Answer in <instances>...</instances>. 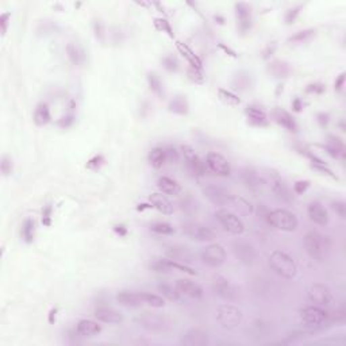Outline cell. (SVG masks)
Instances as JSON below:
<instances>
[{
    "mask_svg": "<svg viewBox=\"0 0 346 346\" xmlns=\"http://www.w3.org/2000/svg\"><path fill=\"white\" fill-rule=\"evenodd\" d=\"M304 248L311 259L323 262L330 253V239L318 231H308L304 235Z\"/></svg>",
    "mask_w": 346,
    "mask_h": 346,
    "instance_id": "obj_1",
    "label": "cell"
},
{
    "mask_svg": "<svg viewBox=\"0 0 346 346\" xmlns=\"http://www.w3.org/2000/svg\"><path fill=\"white\" fill-rule=\"evenodd\" d=\"M269 265L275 270V273L287 280H291L298 275L296 262L290 255H287L283 250L272 252V255L269 256Z\"/></svg>",
    "mask_w": 346,
    "mask_h": 346,
    "instance_id": "obj_2",
    "label": "cell"
},
{
    "mask_svg": "<svg viewBox=\"0 0 346 346\" xmlns=\"http://www.w3.org/2000/svg\"><path fill=\"white\" fill-rule=\"evenodd\" d=\"M215 316H216V321H218L219 325L222 326L223 329H227V330L237 329L244 321L242 311L239 310L238 307L229 304V303L219 304L216 307V311H215Z\"/></svg>",
    "mask_w": 346,
    "mask_h": 346,
    "instance_id": "obj_3",
    "label": "cell"
},
{
    "mask_svg": "<svg viewBox=\"0 0 346 346\" xmlns=\"http://www.w3.org/2000/svg\"><path fill=\"white\" fill-rule=\"evenodd\" d=\"M266 220L270 226H273L275 229L281 230V231H295L298 224H299L295 214L283 209L273 210V211L268 213Z\"/></svg>",
    "mask_w": 346,
    "mask_h": 346,
    "instance_id": "obj_4",
    "label": "cell"
},
{
    "mask_svg": "<svg viewBox=\"0 0 346 346\" xmlns=\"http://www.w3.org/2000/svg\"><path fill=\"white\" fill-rule=\"evenodd\" d=\"M266 177H268V184H269L272 192L276 198L284 202V203H291L294 200V195L292 191L288 187V184L285 183L284 178L281 177L280 174L275 171H268L266 172Z\"/></svg>",
    "mask_w": 346,
    "mask_h": 346,
    "instance_id": "obj_5",
    "label": "cell"
},
{
    "mask_svg": "<svg viewBox=\"0 0 346 346\" xmlns=\"http://www.w3.org/2000/svg\"><path fill=\"white\" fill-rule=\"evenodd\" d=\"M215 218L219 222V224L223 227L227 233L234 235L242 234L245 231L244 222L234 214L231 213L230 210L220 209L215 213Z\"/></svg>",
    "mask_w": 346,
    "mask_h": 346,
    "instance_id": "obj_6",
    "label": "cell"
},
{
    "mask_svg": "<svg viewBox=\"0 0 346 346\" xmlns=\"http://www.w3.org/2000/svg\"><path fill=\"white\" fill-rule=\"evenodd\" d=\"M202 261L211 268H219L226 261V250L222 245L210 244L202 249Z\"/></svg>",
    "mask_w": 346,
    "mask_h": 346,
    "instance_id": "obj_7",
    "label": "cell"
},
{
    "mask_svg": "<svg viewBox=\"0 0 346 346\" xmlns=\"http://www.w3.org/2000/svg\"><path fill=\"white\" fill-rule=\"evenodd\" d=\"M138 325L145 330L152 333H163L168 329V321L163 315H158L154 312H143L137 318Z\"/></svg>",
    "mask_w": 346,
    "mask_h": 346,
    "instance_id": "obj_8",
    "label": "cell"
},
{
    "mask_svg": "<svg viewBox=\"0 0 346 346\" xmlns=\"http://www.w3.org/2000/svg\"><path fill=\"white\" fill-rule=\"evenodd\" d=\"M211 288L214 294L223 301H234L237 298V290L233 283L222 275H215L211 281Z\"/></svg>",
    "mask_w": 346,
    "mask_h": 346,
    "instance_id": "obj_9",
    "label": "cell"
},
{
    "mask_svg": "<svg viewBox=\"0 0 346 346\" xmlns=\"http://www.w3.org/2000/svg\"><path fill=\"white\" fill-rule=\"evenodd\" d=\"M233 253H234L235 259L244 265L255 264L256 259H257V252H256L255 246L244 239H237L233 242Z\"/></svg>",
    "mask_w": 346,
    "mask_h": 346,
    "instance_id": "obj_10",
    "label": "cell"
},
{
    "mask_svg": "<svg viewBox=\"0 0 346 346\" xmlns=\"http://www.w3.org/2000/svg\"><path fill=\"white\" fill-rule=\"evenodd\" d=\"M181 153H183L184 163H185V169L188 171V173H191L192 176H203L206 172V165L199 158L194 148H191L188 145H184V146H181Z\"/></svg>",
    "mask_w": 346,
    "mask_h": 346,
    "instance_id": "obj_11",
    "label": "cell"
},
{
    "mask_svg": "<svg viewBox=\"0 0 346 346\" xmlns=\"http://www.w3.org/2000/svg\"><path fill=\"white\" fill-rule=\"evenodd\" d=\"M203 194L215 206H229L234 198L227 189L215 184H207L203 188Z\"/></svg>",
    "mask_w": 346,
    "mask_h": 346,
    "instance_id": "obj_12",
    "label": "cell"
},
{
    "mask_svg": "<svg viewBox=\"0 0 346 346\" xmlns=\"http://www.w3.org/2000/svg\"><path fill=\"white\" fill-rule=\"evenodd\" d=\"M301 318L307 326H322L329 321V312L321 305H308L301 310Z\"/></svg>",
    "mask_w": 346,
    "mask_h": 346,
    "instance_id": "obj_13",
    "label": "cell"
},
{
    "mask_svg": "<svg viewBox=\"0 0 346 346\" xmlns=\"http://www.w3.org/2000/svg\"><path fill=\"white\" fill-rule=\"evenodd\" d=\"M239 177L242 180V183L245 184V187L255 192V194H259L262 191L264 185L266 184L264 178L261 177L260 174L255 168H250V167H245L239 171Z\"/></svg>",
    "mask_w": 346,
    "mask_h": 346,
    "instance_id": "obj_14",
    "label": "cell"
},
{
    "mask_svg": "<svg viewBox=\"0 0 346 346\" xmlns=\"http://www.w3.org/2000/svg\"><path fill=\"white\" fill-rule=\"evenodd\" d=\"M183 233L198 242H213L216 235L211 229L199 223H187L183 226Z\"/></svg>",
    "mask_w": 346,
    "mask_h": 346,
    "instance_id": "obj_15",
    "label": "cell"
},
{
    "mask_svg": "<svg viewBox=\"0 0 346 346\" xmlns=\"http://www.w3.org/2000/svg\"><path fill=\"white\" fill-rule=\"evenodd\" d=\"M307 296L310 302H312L315 305H321V307H326L333 302V294H331L330 288L325 284L316 283L312 284L307 291Z\"/></svg>",
    "mask_w": 346,
    "mask_h": 346,
    "instance_id": "obj_16",
    "label": "cell"
},
{
    "mask_svg": "<svg viewBox=\"0 0 346 346\" xmlns=\"http://www.w3.org/2000/svg\"><path fill=\"white\" fill-rule=\"evenodd\" d=\"M206 165L218 176H230L231 173L229 161L219 153H209L206 157Z\"/></svg>",
    "mask_w": 346,
    "mask_h": 346,
    "instance_id": "obj_17",
    "label": "cell"
},
{
    "mask_svg": "<svg viewBox=\"0 0 346 346\" xmlns=\"http://www.w3.org/2000/svg\"><path fill=\"white\" fill-rule=\"evenodd\" d=\"M180 344L184 346H207L209 345V334L202 329H191L180 340Z\"/></svg>",
    "mask_w": 346,
    "mask_h": 346,
    "instance_id": "obj_18",
    "label": "cell"
},
{
    "mask_svg": "<svg viewBox=\"0 0 346 346\" xmlns=\"http://www.w3.org/2000/svg\"><path fill=\"white\" fill-rule=\"evenodd\" d=\"M174 288L178 291L180 295L188 296L192 299H200L203 296V290L202 287L194 281L188 280V279H177L174 283Z\"/></svg>",
    "mask_w": 346,
    "mask_h": 346,
    "instance_id": "obj_19",
    "label": "cell"
},
{
    "mask_svg": "<svg viewBox=\"0 0 346 346\" xmlns=\"http://www.w3.org/2000/svg\"><path fill=\"white\" fill-rule=\"evenodd\" d=\"M235 15L241 33H248L252 27V7L246 3L235 4Z\"/></svg>",
    "mask_w": 346,
    "mask_h": 346,
    "instance_id": "obj_20",
    "label": "cell"
},
{
    "mask_svg": "<svg viewBox=\"0 0 346 346\" xmlns=\"http://www.w3.org/2000/svg\"><path fill=\"white\" fill-rule=\"evenodd\" d=\"M167 255L171 260L176 261V262H180V264H189L194 261V255L189 248L184 246V245H173V246H169L167 249Z\"/></svg>",
    "mask_w": 346,
    "mask_h": 346,
    "instance_id": "obj_21",
    "label": "cell"
},
{
    "mask_svg": "<svg viewBox=\"0 0 346 346\" xmlns=\"http://www.w3.org/2000/svg\"><path fill=\"white\" fill-rule=\"evenodd\" d=\"M117 301L121 305L125 307H131V308H137L143 305V298L142 292H130V291H122L117 295Z\"/></svg>",
    "mask_w": 346,
    "mask_h": 346,
    "instance_id": "obj_22",
    "label": "cell"
},
{
    "mask_svg": "<svg viewBox=\"0 0 346 346\" xmlns=\"http://www.w3.org/2000/svg\"><path fill=\"white\" fill-rule=\"evenodd\" d=\"M95 316L97 321L110 323V325H118L123 321L122 314L111 307H97L95 310Z\"/></svg>",
    "mask_w": 346,
    "mask_h": 346,
    "instance_id": "obj_23",
    "label": "cell"
},
{
    "mask_svg": "<svg viewBox=\"0 0 346 346\" xmlns=\"http://www.w3.org/2000/svg\"><path fill=\"white\" fill-rule=\"evenodd\" d=\"M307 213H308V216H310V219L314 223L321 224V226H326V224L329 223L327 210H326L321 203L314 202V203L308 204Z\"/></svg>",
    "mask_w": 346,
    "mask_h": 346,
    "instance_id": "obj_24",
    "label": "cell"
},
{
    "mask_svg": "<svg viewBox=\"0 0 346 346\" xmlns=\"http://www.w3.org/2000/svg\"><path fill=\"white\" fill-rule=\"evenodd\" d=\"M100 331H102V326L91 319H82L76 326L77 336L80 337H95Z\"/></svg>",
    "mask_w": 346,
    "mask_h": 346,
    "instance_id": "obj_25",
    "label": "cell"
},
{
    "mask_svg": "<svg viewBox=\"0 0 346 346\" xmlns=\"http://www.w3.org/2000/svg\"><path fill=\"white\" fill-rule=\"evenodd\" d=\"M150 203L156 210L165 215H171L173 213V204L169 202V199L163 194H152L149 196Z\"/></svg>",
    "mask_w": 346,
    "mask_h": 346,
    "instance_id": "obj_26",
    "label": "cell"
},
{
    "mask_svg": "<svg viewBox=\"0 0 346 346\" xmlns=\"http://www.w3.org/2000/svg\"><path fill=\"white\" fill-rule=\"evenodd\" d=\"M233 86L238 91H248L253 86V77L249 72L239 71L233 77Z\"/></svg>",
    "mask_w": 346,
    "mask_h": 346,
    "instance_id": "obj_27",
    "label": "cell"
},
{
    "mask_svg": "<svg viewBox=\"0 0 346 346\" xmlns=\"http://www.w3.org/2000/svg\"><path fill=\"white\" fill-rule=\"evenodd\" d=\"M157 185H158V188L163 191V194L178 195L180 192H181V187H180V184H178L176 180H173V178L171 177H167V176H163V177L158 178Z\"/></svg>",
    "mask_w": 346,
    "mask_h": 346,
    "instance_id": "obj_28",
    "label": "cell"
},
{
    "mask_svg": "<svg viewBox=\"0 0 346 346\" xmlns=\"http://www.w3.org/2000/svg\"><path fill=\"white\" fill-rule=\"evenodd\" d=\"M66 54H68V58L71 60L73 65H82L86 61V54H84L83 49L77 43H73V42H69L66 45Z\"/></svg>",
    "mask_w": 346,
    "mask_h": 346,
    "instance_id": "obj_29",
    "label": "cell"
},
{
    "mask_svg": "<svg viewBox=\"0 0 346 346\" xmlns=\"http://www.w3.org/2000/svg\"><path fill=\"white\" fill-rule=\"evenodd\" d=\"M149 163L154 168H161L165 164H168L167 157V148H154L149 153Z\"/></svg>",
    "mask_w": 346,
    "mask_h": 346,
    "instance_id": "obj_30",
    "label": "cell"
},
{
    "mask_svg": "<svg viewBox=\"0 0 346 346\" xmlns=\"http://www.w3.org/2000/svg\"><path fill=\"white\" fill-rule=\"evenodd\" d=\"M273 115H275V119L277 121V123H280L283 128H285L287 130H291V131L296 130L295 121H294V118L291 117L287 111L281 110V108H277V110H275Z\"/></svg>",
    "mask_w": 346,
    "mask_h": 346,
    "instance_id": "obj_31",
    "label": "cell"
},
{
    "mask_svg": "<svg viewBox=\"0 0 346 346\" xmlns=\"http://www.w3.org/2000/svg\"><path fill=\"white\" fill-rule=\"evenodd\" d=\"M246 115H248V119L253 125H257V126L266 125V114L261 108L250 106V107L246 108Z\"/></svg>",
    "mask_w": 346,
    "mask_h": 346,
    "instance_id": "obj_32",
    "label": "cell"
},
{
    "mask_svg": "<svg viewBox=\"0 0 346 346\" xmlns=\"http://www.w3.org/2000/svg\"><path fill=\"white\" fill-rule=\"evenodd\" d=\"M326 150H327V153L330 154L331 157H340L341 154H344V150H345V148H344V142H342L340 138L337 137H329V141H327V143H326Z\"/></svg>",
    "mask_w": 346,
    "mask_h": 346,
    "instance_id": "obj_33",
    "label": "cell"
},
{
    "mask_svg": "<svg viewBox=\"0 0 346 346\" xmlns=\"http://www.w3.org/2000/svg\"><path fill=\"white\" fill-rule=\"evenodd\" d=\"M169 110L174 114H178V115H185L188 112V102L185 96H174L169 102Z\"/></svg>",
    "mask_w": 346,
    "mask_h": 346,
    "instance_id": "obj_34",
    "label": "cell"
},
{
    "mask_svg": "<svg viewBox=\"0 0 346 346\" xmlns=\"http://www.w3.org/2000/svg\"><path fill=\"white\" fill-rule=\"evenodd\" d=\"M34 122L38 126H43L46 123L50 122V111H49V107L41 103L38 104L34 111Z\"/></svg>",
    "mask_w": 346,
    "mask_h": 346,
    "instance_id": "obj_35",
    "label": "cell"
},
{
    "mask_svg": "<svg viewBox=\"0 0 346 346\" xmlns=\"http://www.w3.org/2000/svg\"><path fill=\"white\" fill-rule=\"evenodd\" d=\"M269 72L277 79L287 77L291 73L290 65L284 61H273L269 65Z\"/></svg>",
    "mask_w": 346,
    "mask_h": 346,
    "instance_id": "obj_36",
    "label": "cell"
},
{
    "mask_svg": "<svg viewBox=\"0 0 346 346\" xmlns=\"http://www.w3.org/2000/svg\"><path fill=\"white\" fill-rule=\"evenodd\" d=\"M22 238L25 239L27 244H30L31 241L34 239V234H36V224L33 219H26L23 224H22L21 230Z\"/></svg>",
    "mask_w": 346,
    "mask_h": 346,
    "instance_id": "obj_37",
    "label": "cell"
},
{
    "mask_svg": "<svg viewBox=\"0 0 346 346\" xmlns=\"http://www.w3.org/2000/svg\"><path fill=\"white\" fill-rule=\"evenodd\" d=\"M157 290L158 292H160L163 296H165L168 301H172V302L180 301V294H178V291L176 290V288H173L172 285L163 283V284L157 285Z\"/></svg>",
    "mask_w": 346,
    "mask_h": 346,
    "instance_id": "obj_38",
    "label": "cell"
},
{
    "mask_svg": "<svg viewBox=\"0 0 346 346\" xmlns=\"http://www.w3.org/2000/svg\"><path fill=\"white\" fill-rule=\"evenodd\" d=\"M142 298L145 304L154 307V308H160V307H164V305H165V301H164L163 298L158 295H154V294L142 292Z\"/></svg>",
    "mask_w": 346,
    "mask_h": 346,
    "instance_id": "obj_39",
    "label": "cell"
},
{
    "mask_svg": "<svg viewBox=\"0 0 346 346\" xmlns=\"http://www.w3.org/2000/svg\"><path fill=\"white\" fill-rule=\"evenodd\" d=\"M148 83H149V86H150V89H152V92H154V93L158 95V96H163L164 95L163 83H161L160 77H158L156 73H149Z\"/></svg>",
    "mask_w": 346,
    "mask_h": 346,
    "instance_id": "obj_40",
    "label": "cell"
},
{
    "mask_svg": "<svg viewBox=\"0 0 346 346\" xmlns=\"http://www.w3.org/2000/svg\"><path fill=\"white\" fill-rule=\"evenodd\" d=\"M315 34V29H305V30L298 31L295 36L290 37V42H294V43H303V42L308 41L311 37Z\"/></svg>",
    "mask_w": 346,
    "mask_h": 346,
    "instance_id": "obj_41",
    "label": "cell"
},
{
    "mask_svg": "<svg viewBox=\"0 0 346 346\" xmlns=\"http://www.w3.org/2000/svg\"><path fill=\"white\" fill-rule=\"evenodd\" d=\"M218 95L220 97V100L226 103V104H229V106H238L241 103V99L238 96H235L234 93L226 91V89H219Z\"/></svg>",
    "mask_w": 346,
    "mask_h": 346,
    "instance_id": "obj_42",
    "label": "cell"
},
{
    "mask_svg": "<svg viewBox=\"0 0 346 346\" xmlns=\"http://www.w3.org/2000/svg\"><path fill=\"white\" fill-rule=\"evenodd\" d=\"M150 230H152L153 233H156V234H163V235L172 234L173 231H174L172 226H171L169 223H167V222H157V223L152 224Z\"/></svg>",
    "mask_w": 346,
    "mask_h": 346,
    "instance_id": "obj_43",
    "label": "cell"
},
{
    "mask_svg": "<svg viewBox=\"0 0 346 346\" xmlns=\"http://www.w3.org/2000/svg\"><path fill=\"white\" fill-rule=\"evenodd\" d=\"M164 68L169 72H176L178 69V61L174 56H167L163 58Z\"/></svg>",
    "mask_w": 346,
    "mask_h": 346,
    "instance_id": "obj_44",
    "label": "cell"
},
{
    "mask_svg": "<svg viewBox=\"0 0 346 346\" xmlns=\"http://www.w3.org/2000/svg\"><path fill=\"white\" fill-rule=\"evenodd\" d=\"M301 10H302V5H296V7H292V8H290V10L287 11V12H285V15H284L285 23H287V25L294 23V22L296 21L298 15H299Z\"/></svg>",
    "mask_w": 346,
    "mask_h": 346,
    "instance_id": "obj_45",
    "label": "cell"
},
{
    "mask_svg": "<svg viewBox=\"0 0 346 346\" xmlns=\"http://www.w3.org/2000/svg\"><path fill=\"white\" fill-rule=\"evenodd\" d=\"M331 209L336 211V214L340 216L341 219H345L346 218V204L345 202H342V200H336V202H333L331 203Z\"/></svg>",
    "mask_w": 346,
    "mask_h": 346,
    "instance_id": "obj_46",
    "label": "cell"
},
{
    "mask_svg": "<svg viewBox=\"0 0 346 346\" xmlns=\"http://www.w3.org/2000/svg\"><path fill=\"white\" fill-rule=\"evenodd\" d=\"M103 163H104V158H103V156H95V157H92L89 161H88V164H86V168L89 169H99L100 167L103 165Z\"/></svg>",
    "mask_w": 346,
    "mask_h": 346,
    "instance_id": "obj_47",
    "label": "cell"
},
{
    "mask_svg": "<svg viewBox=\"0 0 346 346\" xmlns=\"http://www.w3.org/2000/svg\"><path fill=\"white\" fill-rule=\"evenodd\" d=\"M11 172H12V161H11V158L4 156L1 160V173L4 176H8Z\"/></svg>",
    "mask_w": 346,
    "mask_h": 346,
    "instance_id": "obj_48",
    "label": "cell"
},
{
    "mask_svg": "<svg viewBox=\"0 0 346 346\" xmlns=\"http://www.w3.org/2000/svg\"><path fill=\"white\" fill-rule=\"evenodd\" d=\"M11 14L10 12H4L0 15V26H1V36H5L7 29H8V21H10Z\"/></svg>",
    "mask_w": 346,
    "mask_h": 346,
    "instance_id": "obj_49",
    "label": "cell"
},
{
    "mask_svg": "<svg viewBox=\"0 0 346 346\" xmlns=\"http://www.w3.org/2000/svg\"><path fill=\"white\" fill-rule=\"evenodd\" d=\"M308 185H310V183L308 181H296L295 184H294V191H295L298 195H302L304 194L305 191H307V188H308Z\"/></svg>",
    "mask_w": 346,
    "mask_h": 346,
    "instance_id": "obj_50",
    "label": "cell"
},
{
    "mask_svg": "<svg viewBox=\"0 0 346 346\" xmlns=\"http://www.w3.org/2000/svg\"><path fill=\"white\" fill-rule=\"evenodd\" d=\"M305 91L308 92V93H322V92L325 91V86L321 84V83L310 84V86H307V89H305Z\"/></svg>",
    "mask_w": 346,
    "mask_h": 346,
    "instance_id": "obj_51",
    "label": "cell"
},
{
    "mask_svg": "<svg viewBox=\"0 0 346 346\" xmlns=\"http://www.w3.org/2000/svg\"><path fill=\"white\" fill-rule=\"evenodd\" d=\"M167 157H168L169 164H174L178 161V153L176 149L167 148Z\"/></svg>",
    "mask_w": 346,
    "mask_h": 346,
    "instance_id": "obj_52",
    "label": "cell"
},
{
    "mask_svg": "<svg viewBox=\"0 0 346 346\" xmlns=\"http://www.w3.org/2000/svg\"><path fill=\"white\" fill-rule=\"evenodd\" d=\"M156 25L158 26V29H160V30L167 31L169 36L173 37L172 29H171V26H169V23L167 21H165V19H156Z\"/></svg>",
    "mask_w": 346,
    "mask_h": 346,
    "instance_id": "obj_53",
    "label": "cell"
},
{
    "mask_svg": "<svg viewBox=\"0 0 346 346\" xmlns=\"http://www.w3.org/2000/svg\"><path fill=\"white\" fill-rule=\"evenodd\" d=\"M181 209L185 210V211H188V209H191V211H194V210H196V206L192 202V199L185 198L184 200H181Z\"/></svg>",
    "mask_w": 346,
    "mask_h": 346,
    "instance_id": "obj_54",
    "label": "cell"
},
{
    "mask_svg": "<svg viewBox=\"0 0 346 346\" xmlns=\"http://www.w3.org/2000/svg\"><path fill=\"white\" fill-rule=\"evenodd\" d=\"M93 29H95V34H96L97 38L103 40V36H104V29H103L102 22L95 21V23H93Z\"/></svg>",
    "mask_w": 346,
    "mask_h": 346,
    "instance_id": "obj_55",
    "label": "cell"
},
{
    "mask_svg": "<svg viewBox=\"0 0 346 346\" xmlns=\"http://www.w3.org/2000/svg\"><path fill=\"white\" fill-rule=\"evenodd\" d=\"M50 213H51V207H46L42 213V223L49 226L50 224Z\"/></svg>",
    "mask_w": 346,
    "mask_h": 346,
    "instance_id": "obj_56",
    "label": "cell"
},
{
    "mask_svg": "<svg viewBox=\"0 0 346 346\" xmlns=\"http://www.w3.org/2000/svg\"><path fill=\"white\" fill-rule=\"evenodd\" d=\"M344 83H345V73H341L336 80V83H334V88H336L337 91H341L342 88H344Z\"/></svg>",
    "mask_w": 346,
    "mask_h": 346,
    "instance_id": "obj_57",
    "label": "cell"
},
{
    "mask_svg": "<svg viewBox=\"0 0 346 346\" xmlns=\"http://www.w3.org/2000/svg\"><path fill=\"white\" fill-rule=\"evenodd\" d=\"M318 122L321 123V126H326L329 123V114H325V112H321L318 114Z\"/></svg>",
    "mask_w": 346,
    "mask_h": 346,
    "instance_id": "obj_58",
    "label": "cell"
},
{
    "mask_svg": "<svg viewBox=\"0 0 346 346\" xmlns=\"http://www.w3.org/2000/svg\"><path fill=\"white\" fill-rule=\"evenodd\" d=\"M115 233L117 234H119V235H126V233H128V230H126V227L123 226V224H118V226H115Z\"/></svg>",
    "mask_w": 346,
    "mask_h": 346,
    "instance_id": "obj_59",
    "label": "cell"
},
{
    "mask_svg": "<svg viewBox=\"0 0 346 346\" xmlns=\"http://www.w3.org/2000/svg\"><path fill=\"white\" fill-rule=\"evenodd\" d=\"M292 108L295 110L296 112L302 111V108H303V104H302L301 99H295L294 102H292Z\"/></svg>",
    "mask_w": 346,
    "mask_h": 346,
    "instance_id": "obj_60",
    "label": "cell"
},
{
    "mask_svg": "<svg viewBox=\"0 0 346 346\" xmlns=\"http://www.w3.org/2000/svg\"><path fill=\"white\" fill-rule=\"evenodd\" d=\"M220 49H223L224 51H229V53H230V56H231V57H235V53H234V51H233V50H230L229 47H226V46L220 45Z\"/></svg>",
    "mask_w": 346,
    "mask_h": 346,
    "instance_id": "obj_61",
    "label": "cell"
},
{
    "mask_svg": "<svg viewBox=\"0 0 346 346\" xmlns=\"http://www.w3.org/2000/svg\"><path fill=\"white\" fill-rule=\"evenodd\" d=\"M56 318V310H51V312H50V318H49V322L50 323H53V319Z\"/></svg>",
    "mask_w": 346,
    "mask_h": 346,
    "instance_id": "obj_62",
    "label": "cell"
}]
</instances>
